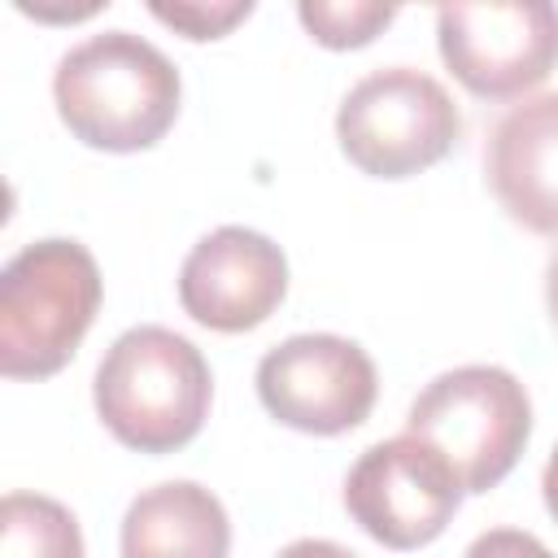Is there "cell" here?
<instances>
[{"label":"cell","instance_id":"obj_1","mask_svg":"<svg viewBox=\"0 0 558 558\" xmlns=\"http://www.w3.org/2000/svg\"><path fill=\"white\" fill-rule=\"evenodd\" d=\"M174 61L131 31H100L74 44L52 74L57 113L74 140L105 153L153 148L179 113Z\"/></svg>","mask_w":558,"mask_h":558},{"label":"cell","instance_id":"obj_2","mask_svg":"<svg viewBox=\"0 0 558 558\" xmlns=\"http://www.w3.org/2000/svg\"><path fill=\"white\" fill-rule=\"evenodd\" d=\"M214 379L201 349L157 323L122 331L96 366L100 423L140 453L183 449L209 414Z\"/></svg>","mask_w":558,"mask_h":558},{"label":"cell","instance_id":"obj_3","mask_svg":"<svg viewBox=\"0 0 558 558\" xmlns=\"http://www.w3.org/2000/svg\"><path fill=\"white\" fill-rule=\"evenodd\" d=\"M100 310V270L78 240L26 244L0 270V371L9 379L57 375Z\"/></svg>","mask_w":558,"mask_h":558},{"label":"cell","instance_id":"obj_4","mask_svg":"<svg viewBox=\"0 0 558 558\" xmlns=\"http://www.w3.org/2000/svg\"><path fill=\"white\" fill-rule=\"evenodd\" d=\"M405 432L453 466L462 493H488L514 471L532 436V401L501 366H458L414 397Z\"/></svg>","mask_w":558,"mask_h":558},{"label":"cell","instance_id":"obj_5","mask_svg":"<svg viewBox=\"0 0 558 558\" xmlns=\"http://www.w3.org/2000/svg\"><path fill=\"white\" fill-rule=\"evenodd\" d=\"M462 135V113L440 78L388 65L349 87L336 113L344 157L375 179H410L436 166Z\"/></svg>","mask_w":558,"mask_h":558},{"label":"cell","instance_id":"obj_6","mask_svg":"<svg viewBox=\"0 0 558 558\" xmlns=\"http://www.w3.org/2000/svg\"><path fill=\"white\" fill-rule=\"evenodd\" d=\"M436 44L466 92L510 100L558 65V9L549 0L445 4L436 9Z\"/></svg>","mask_w":558,"mask_h":558},{"label":"cell","instance_id":"obj_7","mask_svg":"<svg viewBox=\"0 0 558 558\" xmlns=\"http://www.w3.org/2000/svg\"><path fill=\"white\" fill-rule=\"evenodd\" d=\"M458 506L462 484L453 466L410 432L371 445L344 475V510L388 549H418L436 541Z\"/></svg>","mask_w":558,"mask_h":558},{"label":"cell","instance_id":"obj_8","mask_svg":"<svg viewBox=\"0 0 558 558\" xmlns=\"http://www.w3.org/2000/svg\"><path fill=\"white\" fill-rule=\"evenodd\" d=\"M375 392L379 379L366 349L331 331L288 336L257 362L262 405L310 436H340L357 427L371 414Z\"/></svg>","mask_w":558,"mask_h":558},{"label":"cell","instance_id":"obj_9","mask_svg":"<svg viewBox=\"0 0 558 558\" xmlns=\"http://www.w3.org/2000/svg\"><path fill=\"white\" fill-rule=\"evenodd\" d=\"M288 296L283 248L253 227H218L192 244L179 270L183 310L214 331H248Z\"/></svg>","mask_w":558,"mask_h":558},{"label":"cell","instance_id":"obj_10","mask_svg":"<svg viewBox=\"0 0 558 558\" xmlns=\"http://www.w3.org/2000/svg\"><path fill=\"white\" fill-rule=\"evenodd\" d=\"M484 174L514 222L558 235V92L519 100L497 118Z\"/></svg>","mask_w":558,"mask_h":558},{"label":"cell","instance_id":"obj_11","mask_svg":"<svg viewBox=\"0 0 558 558\" xmlns=\"http://www.w3.org/2000/svg\"><path fill=\"white\" fill-rule=\"evenodd\" d=\"M227 549L231 519L192 480L144 488L122 514V558H227Z\"/></svg>","mask_w":558,"mask_h":558},{"label":"cell","instance_id":"obj_12","mask_svg":"<svg viewBox=\"0 0 558 558\" xmlns=\"http://www.w3.org/2000/svg\"><path fill=\"white\" fill-rule=\"evenodd\" d=\"M0 558H83L78 519L39 493H9L0 506Z\"/></svg>","mask_w":558,"mask_h":558},{"label":"cell","instance_id":"obj_13","mask_svg":"<svg viewBox=\"0 0 558 558\" xmlns=\"http://www.w3.org/2000/svg\"><path fill=\"white\" fill-rule=\"evenodd\" d=\"M296 17L323 48H362L397 17V9L379 0H301Z\"/></svg>","mask_w":558,"mask_h":558},{"label":"cell","instance_id":"obj_14","mask_svg":"<svg viewBox=\"0 0 558 558\" xmlns=\"http://www.w3.org/2000/svg\"><path fill=\"white\" fill-rule=\"evenodd\" d=\"M148 9H153L157 22L183 31L187 39H218V35H227L235 22H244V17L253 13L248 0H209V4H201V0L161 4V0H157V4H148Z\"/></svg>","mask_w":558,"mask_h":558},{"label":"cell","instance_id":"obj_15","mask_svg":"<svg viewBox=\"0 0 558 558\" xmlns=\"http://www.w3.org/2000/svg\"><path fill=\"white\" fill-rule=\"evenodd\" d=\"M462 558H554L532 532H519V527H493V532H480Z\"/></svg>","mask_w":558,"mask_h":558},{"label":"cell","instance_id":"obj_16","mask_svg":"<svg viewBox=\"0 0 558 558\" xmlns=\"http://www.w3.org/2000/svg\"><path fill=\"white\" fill-rule=\"evenodd\" d=\"M275 558H357V554H349L344 545H336V541H318V536H301V541H292V545H283Z\"/></svg>","mask_w":558,"mask_h":558},{"label":"cell","instance_id":"obj_17","mask_svg":"<svg viewBox=\"0 0 558 558\" xmlns=\"http://www.w3.org/2000/svg\"><path fill=\"white\" fill-rule=\"evenodd\" d=\"M541 493H545V506H549V514L558 519V445H554V453H549V462H545V475H541Z\"/></svg>","mask_w":558,"mask_h":558},{"label":"cell","instance_id":"obj_18","mask_svg":"<svg viewBox=\"0 0 558 558\" xmlns=\"http://www.w3.org/2000/svg\"><path fill=\"white\" fill-rule=\"evenodd\" d=\"M22 13H35V17H61V22H74V17H87V13H96L100 4H87V9H39V4H17Z\"/></svg>","mask_w":558,"mask_h":558},{"label":"cell","instance_id":"obj_19","mask_svg":"<svg viewBox=\"0 0 558 558\" xmlns=\"http://www.w3.org/2000/svg\"><path fill=\"white\" fill-rule=\"evenodd\" d=\"M545 301H549V314L558 323V253L549 257V275H545Z\"/></svg>","mask_w":558,"mask_h":558}]
</instances>
